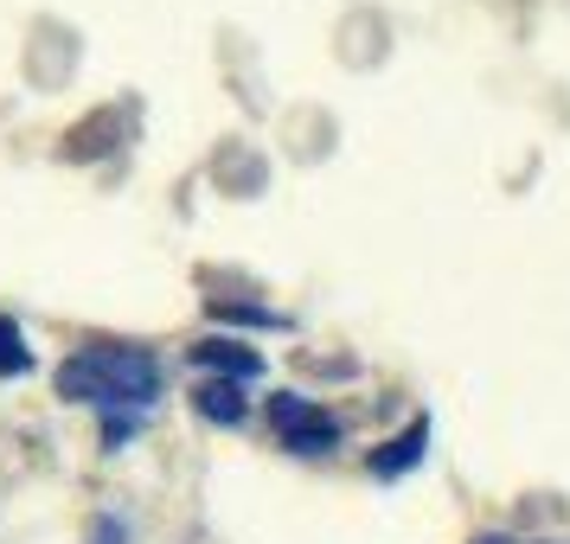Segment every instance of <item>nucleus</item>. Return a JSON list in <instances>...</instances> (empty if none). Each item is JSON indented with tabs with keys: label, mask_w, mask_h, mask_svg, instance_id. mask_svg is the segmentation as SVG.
<instances>
[{
	"label": "nucleus",
	"mask_w": 570,
	"mask_h": 544,
	"mask_svg": "<svg viewBox=\"0 0 570 544\" xmlns=\"http://www.w3.org/2000/svg\"><path fill=\"white\" fill-rule=\"evenodd\" d=\"M58 397L97 404V411H148L160 397V365L141 346H83L58 365Z\"/></svg>",
	"instance_id": "nucleus-1"
},
{
	"label": "nucleus",
	"mask_w": 570,
	"mask_h": 544,
	"mask_svg": "<svg viewBox=\"0 0 570 544\" xmlns=\"http://www.w3.org/2000/svg\"><path fill=\"white\" fill-rule=\"evenodd\" d=\"M269 429L288 455H334L340 448V416L321 411L302 390H269Z\"/></svg>",
	"instance_id": "nucleus-2"
},
{
	"label": "nucleus",
	"mask_w": 570,
	"mask_h": 544,
	"mask_svg": "<svg viewBox=\"0 0 570 544\" xmlns=\"http://www.w3.org/2000/svg\"><path fill=\"white\" fill-rule=\"evenodd\" d=\"M193 365H199L206 378H225V385H250L263 372V359L244 339H199V346H193Z\"/></svg>",
	"instance_id": "nucleus-3"
},
{
	"label": "nucleus",
	"mask_w": 570,
	"mask_h": 544,
	"mask_svg": "<svg viewBox=\"0 0 570 544\" xmlns=\"http://www.w3.org/2000/svg\"><path fill=\"white\" fill-rule=\"evenodd\" d=\"M423 455H430V416H416L404 436H391L385 448H372V462L365 467H372V481H404Z\"/></svg>",
	"instance_id": "nucleus-4"
},
{
	"label": "nucleus",
	"mask_w": 570,
	"mask_h": 544,
	"mask_svg": "<svg viewBox=\"0 0 570 544\" xmlns=\"http://www.w3.org/2000/svg\"><path fill=\"white\" fill-rule=\"evenodd\" d=\"M193 411L206 416V423H225V429H237V423L250 416V404H244V385H225V378H206V385L193 390Z\"/></svg>",
	"instance_id": "nucleus-5"
},
{
	"label": "nucleus",
	"mask_w": 570,
	"mask_h": 544,
	"mask_svg": "<svg viewBox=\"0 0 570 544\" xmlns=\"http://www.w3.org/2000/svg\"><path fill=\"white\" fill-rule=\"evenodd\" d=\"M32 372V346L13 327V314H0V378H27Z\"/></svg>",
	"instance_id": "nucleus-6"
},
{
	"label": "nucleus",
	"mask_w": 570,
	"mask_h": 544,
	"mask_svg": "<svg viewBox=\"0 0 570 544\" xmlns=\"http://www.w3.org/2000/svg\"><path fill=\"white\" fill-rule=\"evenodd\" d=\"M135 429H141L135 416H116V411H109V416H104V448H122V442H129Z\"/></svg>",
	"instance_id": "nucleus-7"
},
{
	"label": "nucleus",
	"mask_w": 570,
	"mask_h": 544,
	"mask_svg": "<svg viewBox=\"0 0 570 544\" xmlns=\"http://www.w3.org/2000/svg\"><path fill=\"white\" fill-rule=\"evenodd\" d=\"M474 544H519V538H507V532H488V538H474Z\"/></svg>",
	"instance_id": "nucleus-8"
}]
</instances>
